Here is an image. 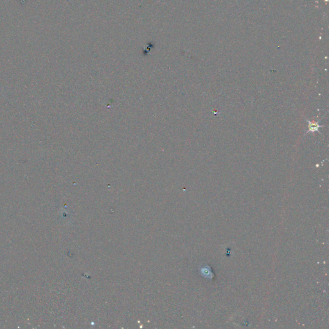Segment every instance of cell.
<instances>
[{
	"label": "cell",
	"instance_id": "cell-1",
	"mask_svg": "<svg viewBox=\"0 0 329 329\" xmlns=\"http://www.w3.org/2000/svg\"><path fill=\"white\" fill-rule=\"evenodd\" d=\"M308 123L310 124L309 130L312 132L315 131H317L318 130V128L321 127V125H319L317 123L311 122H308Z\"/></svg>",
	"mask_w": 329,
	"mask_h": 329
}]
</instances>
